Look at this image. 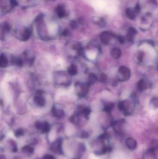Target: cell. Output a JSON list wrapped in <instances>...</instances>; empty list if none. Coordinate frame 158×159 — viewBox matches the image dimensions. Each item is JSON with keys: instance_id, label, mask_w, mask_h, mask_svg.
Returning a JSON list of instances; mask_svg holds the SVG:
<instances>
[{"instance_id": "4fadbf2b", "label": "cell", "mask_w": 158, "mask_h": 159, "mask_svg": "<svg viewBox=\"0 0 158 159\" xmlns=\"http://www.w3.org/2000/svg\"><path fill=\"white\" fill-rule=\"evenodd\" d=\"M93 21L96 25L100 28H104L106 26V22L103 17H96L93 18Z\"/></svg>"}, {"instance_id": "30bf717a", "label": "cell", "mask_w": 158, "mask_h": 159, "mask_svg": "<svg viewBox=\"0 0 158 159\" xmlns=\"http://www.w3.org/2000/svg\"><path fill=\"white\" fill-rule=\"evenodd\" d=\"M51 150L55 153H62V141L60 139L56 140V141L52 145Z\"/></svg>"}, {"instance_id": "f546056e", "label": "cell", "mask_w": 158, "mask_h": 159, "mask_svg": "<svg viewBox=\"0 0 158 159\" xmlns=\"http://www.w3.org/2000/svg\"><path fill=\"white\" fill-rule=\"evenodd\" d=\"M107 80V76L105 74H103L100 76V81L102 83H105Z\"/></svg>"}, {"instance_id": "8fae6325", "label": "cell", "mask_w": 158, "mask_h": 159, "mask_svg": "<svg viewBox=\"0 0 158 159\" xmlns=\"http://www.w3.org/2000/svg\"><path fill=\"white\" fill-rule=\"evenodd\" d=\"M56 13L59 18H63L67 16V12L63 5H58L56 8Z\"/></svg>"}, {"instance_id": "8d00e7d4", "label": "cell", "mask_w": 158, "mask_h": 159, "mask_svg": "<svg viewBox=\"0 0 158 159\" xmlns=\"http://www.w3.org/2000/svg\"><path fill=\"white\" fill-rule=\"evenodd\" d=\"M157 69H158V64H157Z\"/></svg>"}, {"instance_id": "5bb4252c", "label": "cell", "mask_w": 158, "mask_h": 159, "mask_svg": "<svg viewBox=\"0 0 158 159\" xmlns=\"http://www.w3.org/2000/svg\"><path fill=\"white\" fill-rule=\"evenodd\" d=\"M111 57L115 59H118L121 57L122 52L120 48L118 47L113 48L111 51Z\"/></svg>"}, {"instance_id": "d6a6232c", "label": "cell", "mask_w": 158, "mask_h": 159, "mask_svg": "<svg viewBox=\"0 0 158 159\" xmlns=\"http://www.w3.org/2000/svg\"><path fill=\"white\" fill-rule=\"evenodd\" d=\"M89 136L88 133L85 131H84L81 133V137L82 138H86Z\"/></svg>"}, {"instance_id": "f1b7e54d", "label": "cell", "mask_w": 158, "mask_h": 159, "mask_svg": "<svg viewBox=\"0 0 158 159\" xmlns=\"http://www.w3.org/2000/svg\"><path fill=\"white\" fill-rule=\"evenodd\" d=\"M11 142L12 146V151L15 153L17 151V144H16V142L14 141H11Z\"/></svg>"}, {"instance_id": "3957f363", "label": "cell", "mask_w": 158, "mask_h": 159, "mask_svg": "<svg viewBox=\"0 0 158 159\" xmlns=\"http://www.w3.org/2000/svg\"><path fill=\"white\" fill-rule=\"evenodd\" d=\"M126 122L124 119L118 120L117 121H113L111 124V127L116 135L120 137L125 136L126 130L124 128Z\"/></svg>"}, {"instance_id": "ffe728a7", "label": "cell", "mask_w": 158, "mask_h": 159, "mask_svg": "<svg viewBox=\"0 0 158 159\" xmlns=\"http://www.w3.org/2000/svg\"><path fill=\"white\" fill-rule=\"evenodd\" d=\"M150 105L153 109H158V98L153 97L152 98L150 102Z\"/></svg>"}, {"instance_id": "484cf974", "label": "cell", "mask_w": 158, "mask_h": 159, "mask_svg": "<svg viewBox=\"0 0 158 159\" xmlns=\"http://www.w3.org/2000/svg\"><path fill=\"white\" fill-rule=\"evenodd\" d=\"M24 135V131L23 129H17L15 132H14V135L16 137H20Z\"/></svg>"}, {"instance_id": "44dd1931", "label": "cell", "mask_w": 158, "mask_h": 159, "mask_svg": "<svg viewBox=\"0 0 158 159\" xmlns=\"http://www.w3.org/2000/svg\"><path fill=\"white\" fill-rule=\"evenodd\" d=\"M68 72L69 74H70L71 75H76L77 73V68L76 66L74 65H72L69 67V69H68Z\"/></svg>"}, {"instance_id": "83f0119b", "label": "cell", "mask_w": 158, "mask_h": 159, "mask_svg": "<svg viewBox=\"0 0 158 159\" xmlns=\"http://www.w3.org/2000/svg\"><path fill=\"white\" fill-rule=\"evenodd\" d=\"M79 23V22L78 21H71L70 25L71 27L73 29H75V28H77L78 26V23Z\"/></svg>"}, {"instance_id": "1f68e13d", "label": "cell", "mask_w": 158, "mask_h": 159, "mask_svg": "<svg viewBox=\"0 0 158 159\" xmlns=\"http://www.w3.org/2000/svg\"><path fill=\"white\" fill-rule=\"evenodd\" d=\"M43 159H55L54 157L51 154H46L43 157Z\"/></svg>"}, {"instance_id": "7a4b0ae2", "label": "cell", "mask_w": 158, "mask_h": 159, "mask_svg": "<svg viewBox=\"0 0 158 159\" xmlns=\"http://www.w3.org/2000/svg\"><path fill=\"white\" fill-rule=\"evenodd\" d=\"M153 23V17L152 13L141 14L139 22V28L145 31L151 28Z\"/></svg>"}, {"instance_id": "4dcf8cb0", "label": "cell", "mask_w": 158, "mask_h": 159, "mask_svg": "<svg viewBox=\"0 0 158 159\" xmlns=\"http://www.w3.org/2000/svg\"><path fill=\"white\" fill-rule=\"evenodd\" d=\"M70 121L72 123L76 124V123H77V122H78V118L76 116H72L71 117Z\"/></svg>"}, {"instance_id": "cb8c5ba5", "label": "cell", "mask_w": 158, "mask_h": 159, "mask_svg": "<svg viewBox=\"0 0 158 159\" xmlns=\"http://www.w3.org/2000/svg\"><path fill=\"white\" fill-rule=\"evenodd\" d=\"M44 123H45V122L42 123L41 122L38 121L35 123V127H36L37 129L42 131L43 128H44Z\"/></svg>"}, {"instance_id": "ba28073f", "label": "cell", "mask_w": 158, "mask_h": 159, "mask_svg": "<svg viewBox=\"0 0 158 159\" xmlns=\"http://www.w3.org/2000/svg\"><path fill=\"white\" fill-rule=\"evenodd\" d=\"M137 31L134 28L129 27L128 28L126 36L124 37L125 40L129 42L133 43L134 41V38L137 34Z\"/></svg>"}, {"instance_id": "ac0fdd59", "label": "cell", "mask_w": 158, "mask_h": 159, "mask_svg": "<svg viewBox=\"0 0 158 159\" xmlns=\"http://www.w3.org/2000/svg\"><path fill=\"white\" fill-rule=\"evenodd\" d=\"M22 152L25 154L30 155L33 154L34 149L32 147L29 145H26L23 147L22 148Z\"/></svg>"}, {"instance_id": "74e56055", "label": "cell", "mask_w": 158, "mask_h": 159, "mask_svg": "<svg viewBox=\"0 0 158 159\" xmlns=\"http://www.w3.org/2000/svg\"><path fill=\"white\" fill-rule=\"evenodd\" d=\"M14 159H18V158H14Z\"/></svg>"}, {"instance_id": "d6986e66", "label": "cell", "mask_w": 158, "mask_h": 159, "mask_svg": "<svg viewBox=\"0 0 158 159\" xmlns=\"http://www.w3.org/2000/svg\"><path fill=\"white\" fill-rule=\"evenodd\" d=\"M52 114L55 117H58V118H60L63 117L64 115V112L63 110H57V109H53L52 110Z\"/></svg>"}, {"instance_id": "9a60e30c", "label": "cell", "mask_w": 158, "mask_h": 159, "mask_svg": "<svg viewBox=\"0 0 158 159\" xmlns=\"http://www.w3.org/2000/svg\"><path fill=\"white\" fill-rule=\"evenodd\" d=\"M31 34V29L28 28H24L22 31L21 39L22 40L26 41L28 40L30 37Z\"/></svg>"}, {"instance_id": "6da1fadb", "label": "cell", "mask_w": 158, "mask_h": 159, "mask_svg": "<svg viewBox=\"0 0 158 159\" xmlns=\"http://www.w3.org/2000/svg\"><path fill=\"white\" fill-rule=\"evenodd\" d=\"M140 14L153 13L158 8L157 0H138L135 5Z\"/></svg>"}, {"instance_id": "2e32d148", "label": "cell", "mask_w": 158, "mask_h": 159, "mask_svg": "<svg viewBox=\"0 0 158 159\" xmlns=\"http://www.w3.org/2000/svg\"><path fill=\"white\" fill-rule=\"evenodd\" d=\"M34 101L37 104L40 106H43L45 104V100L42 97V95H36L34 98Z\"/></svg>"}, {"instance_id": "e0dca14e", "label": "cell", "mask_w": 158, "mask_h": 159, "mask_svg": "<svg viewBox=\"0 0 158 159\" xmlns=\"http://www.w3.org/2000/svg\"><path fill=\"white\" fill-rule=\"evenodd\" d=\"M148 148L156 151L158 149V140L157 139H153L150 141Z\"/></svg>"}, {"instance_id": "8992f818", "label": "cell", "mask_w": 158, "mask_h": 159, "mask_svg": "<svg viewBox=\"0 0 158 159\" xmlns=\"http://www.w3.org/2000/svg\"><path fill=\"white\" fill-rule=\"evenodd\" d=\"M125 145L126 147L130 151H134L138 147L137 141L132 137H127L125 139Z\"/></svg>"}, {"instance_id": "d4e9b609", "label": "cell", "mask_w": 158, "mask_h": 159, "mask_svg": "<svg viewBox=\"0 0 158 159\" xmlns=\"http://www.w3.org/2000/svg\"><path fill=\"white\" fill-rule=\"evenodd\" d=\"M97 78L95 75L94 74H90L89 76V83L90 84L94 83L97 81Z\"/></svg>"}, {"instance_id": "e575fe53", "label": "cell", "mask_w": 158, "mask_h": 159, "mask_svg": "<svg viewBox=\"0 0 158 159\" xmlns=\"http://www.w3.org/2000/svg\"><path fill=\"white\" fill-rule=\"evenodd\" d=\"M83 112L85 115H89L90 113V110L89 108H86V109H84Z\"/></svg>"}, {"instance_id": "603a6c76", "label": "cell", "mask_w": 158, "mask_h": 159, "mask_svg": "<svg viewBox=\"0 0 158 159\" xmlns=\"http://www.w3.org/2000/svg\"><path fill=\"white\" fill-rule=\"evenodd\" d=\"M114 107V104L113 103H109L105 105L104 110L107 113H110L111 110L113 109Z\"/></svg>"}, {"instance_id": "d590c367", "label": "cell", "mask_w": 158, "mask_h": 159, "mask_svg": "<svg viewBox=\"0 0 158 159\" xmlns=\"http://www.w3.org/2000/svg\"><path fill=\"white\" fill-rule=\"evenodd\" d=\"M48 1H55V0H48Z\"/></svg>"}, {"instance_id": "5b68a950", "label": "cell", "mask_w": 158, "mask_h": 159, "mask_svg": "<svg viewBox=\"0 0 158 159\" xmlns=\"http://www.w3.org/2000/svg\"><path fill=\"white\" fill-rule=\"evenodd\" d=\"M100 38L101 41L105 44H109L113 40L117 39V36L109 31H104L101 33Z\"/></svg>"}, {"instance_id": "9c48e42d", "label": "cell", "mask_w": 158, "mask_h": 159, "mask_svg": "<svg viewBox=\"0 0 158 159\" xmlns=\"http://www.w3.org/2000/svg\"><path fill=\"white\" fill-rule=\"evenodd\" d=\"M142 159H158L156 151L147 148L143 152Z\"/></svg>"}, {"instance_id": "7402d4cb", "label": "cell", "mask_w": 158, "mask_h": 159, "mask_svg": "<svg viewBox=\"0 0 158 159\" xmlns=\"http://www.w3.org/2000/svg\"><path fill=\"white\" fill-rule=\"evenodd\" d=\"M8 62L7 58L2 54L1 57V66L2 67H6L7 66Z\"/></svg>"}, {"instance_id": "836d02e7", "label": "cell", "mask_w": 158, "mask_h": 159, "mask_svg": "<svg viewBox=\"0 0 158 159\" xmlns=\"http://www.w3.org/2000/svg\"><path fill=\"white\" fill-rule=\"evenodd\" d=\"M69 34V31L68 29H65L62 32V35L65 36H67Z\"/></svg>"}, {"instance_id": "7c38bea8", "label": "cell", "mask_w": 158, "mask_h": 159, "mask_svg": "<svg viewBox=\"0 0 158 159\" xmlns=\"http://www.w3.org/2000/svg\"><path fill=\"white\" fill-rule=\"evenodd\" d=\"M138 87L140 90L142 91L150 87V83H148L145 80L141 79L138 82Z\"/></svg>"}, {"instance_id": "277c9868", "label": "cell", "mask_w": 158, "mask_h": 159, "mask_svg": "<svg viewBox=\"0 0 158 159\" xmlns=\"http://www.w3.org/2000/svg\"><path fill=\"white\" fill-rule=\"evenodd\" d=\"M131 76L130 70L127 67L122 66L119 68L117 74V78L121 82H125L129 79Z\"/></svg>"}, {"instance_id": "4316f807", "label": "cell", "mask_w": 158, "mask_h": 159, "mask_svg": "<svg viewBox=\"0 0 158 159\" xmlns=\"http://www.w3.org/2000/svg\"><path fill=\"white\" fill-rule=\"evenodd\" d=\"M143 57H144V53L142 52H139L137 57V60L139 63H141L142 62Z\"/></svg>"}, {"instance_id": "52a82bcc", "label": "cell", "mask_w": 158, "mask_h": 159, "mask_svg": "<svg viewBox=\"0 0 158 159\" xmlns=\"http://www.w3.org/2000/svg\"><path fill=\"white\" fill-rule=\"evenodd\" d=\"M126 14L129 19L134 20L136 19V17H137L138 15L140 14V13L135 5L134 7H130L128 8L126 10Z\"/></svg>"}]
</instances>
